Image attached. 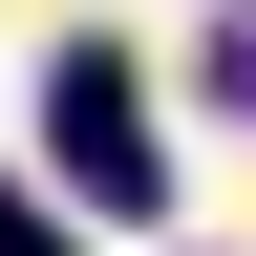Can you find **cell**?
Wrapping results in <instances>:
<instances>
[{
    "instance_id": "1",
    "label": "cell",
    "mask_w": 256,
    "mask_h": 256,
    "mask_svg": "<svg viewBox=\"0 0 256 256\" xmlns=\"http://www.w3.org/2000/svg\"><path fill=\"white\" fill-rule=\"evenodd\" d=\"M43 150H64V192L86 214H171V150H150V86H128V43H64V86H43Z\"/></svg>"
},
{
    "instance_id": "2",
    "label": "cell",
    "mask_w": 256,
    "mask_h": 256,
    "mask_svg": "<svg viewBox=\"0 0 256 256\" xmlns=\"http://www.w3.org/2000/svg\"><path fill=\"white\" fill-rule=\"evenodd\" d=\"M0 256H64V214H43V192H0Z\"/></svg>"
},
{
    "instance_id": "3",
    "label": "cell",
    "mask_w": 256,
    "mask_h": 256,
    "mask_svg": "<svg viewBox=\"0 0 256 256\" xmlns=\"http://www.w3.org/2000/svg\"><path fill=\"white\" fill-rule=\"evenodd\" d=\"M214 86H235V107H256V22H214Z\"/></svg>"
}]
</instances>
